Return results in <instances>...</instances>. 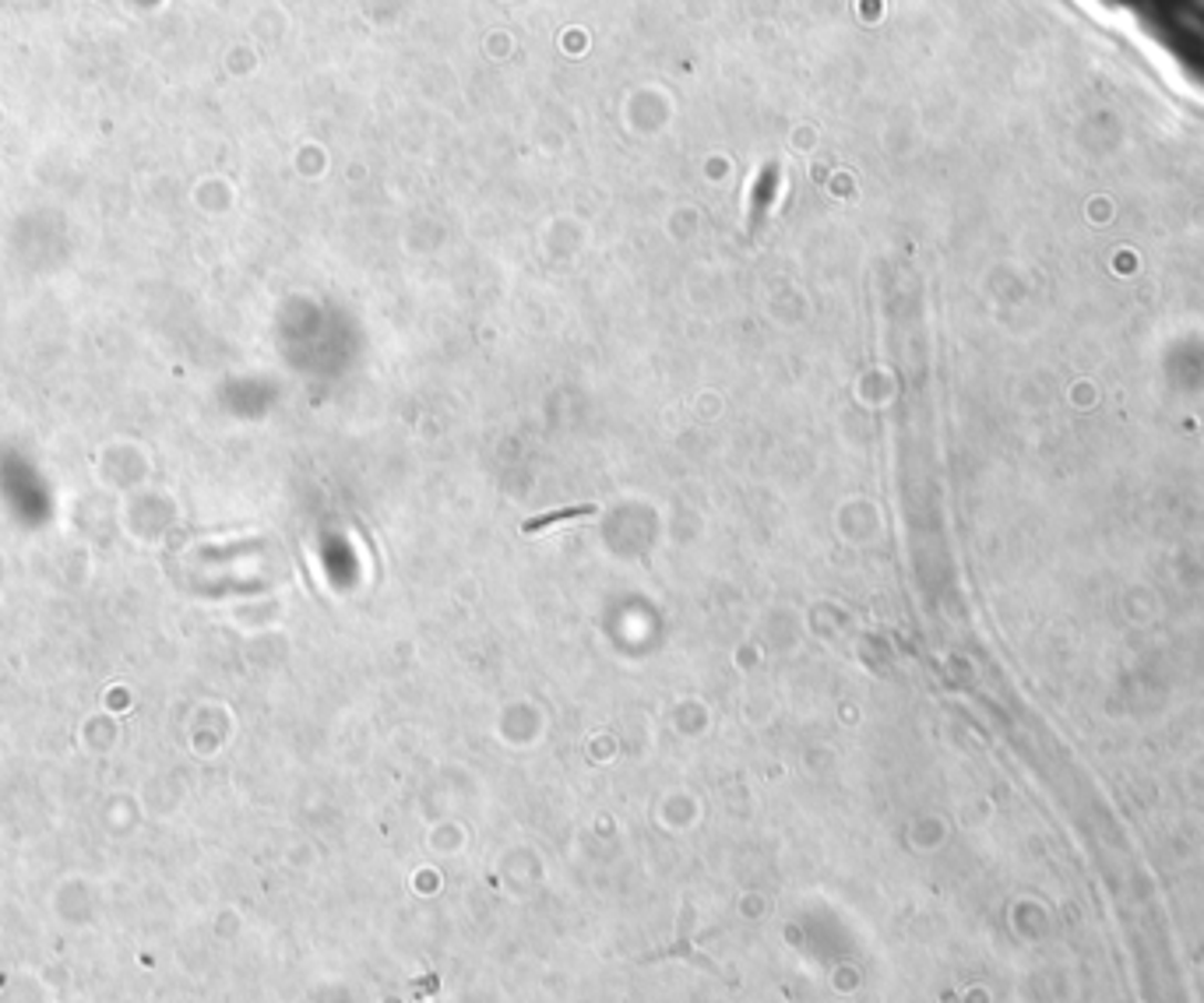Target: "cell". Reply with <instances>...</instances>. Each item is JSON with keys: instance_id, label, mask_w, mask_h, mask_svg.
I'll return each mask as SVG.
<instances>
[{"instance_id": "6da1fadb", "label": "cell", "mask_w": 1204, "mask_h": 1003, "mask_svg": "<svg viewBox=\"0 0 1204 1003\" xmlns=\"http://www.w3.org/2000/svg\"><path fill=\"white\" fill-rule=\"evenodd\" d=\"M772 190H775V169H764L761 180H758V190H754V215L764 211L768 198H772Z\"/></svg>"}]
</instances>
